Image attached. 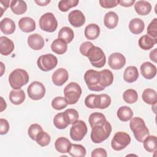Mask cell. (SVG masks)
Returning <instances> with one entry per match:
<instances>
[{"mask_svg": "<svg viewBox=\"0 0 157 157\" xmlns=\"http://www.w3.org/2000/svg\"><path fill=\"white\" fill-rule=\"evenodd\" d=\"M139 72L136 66H128L124 70L123 78L128 83H132L136 81L139 77Z\"/></svg>", "mask_w": 157, "mask_h": 157, "instance_id": "cb8c5ba5", "label": "cell"}, {"mask_svg": "<svg viewBox=\"0 0 157 157\" xmlns=\"http://www.w3.org/2000/svg\"><path fill=\"white\" fill-rule=\"evenodd\" d=\"M111 104L110 97L106 94H101L97 95L95 98L94 107L95 109H104L107 108Z\"/></svg>", "mask_w": 157, "mask_h": 157, "instance_id": "484cf974", "label": "cell"}, {"mask_svg": "<svg viewBox=\"0 0 157 157\" xmlns=\"http://www.w3.org/2000/svg\"><path fill=\"white\" fill-rule=\"evenodd\" d=\"M96 94H91L88 95L85 99V105L90 109H95L94 107V102Z\"/></svg>", "mask_w": 157, "mask_h": 157, "instance_id": "7dc6e473", "label": "cell"}, {"mask_svg": "<svg viewBox=\"0 0 157 157\" xmlns=\"http://www.w3.org/2000/svg\"><path fill=\"white\" fill-rule=\"evenodd\" d=\"M84 80L88 89L91 91H101L106 87L101 71L89 69L85 73Z\"/></svg>", "mask_w": 157, "mask_h": 157, "instance_id": "6da1fadb", "label": "cell"}, {"mask_svg": "<svg viewBox=\"0 0 157 157\" xmlns=\"http://www.w3.org/2000/svg\"><path fill=\"white\" fill-rule=\"evenodd\" d=\"M142 98L145 103L150 105H154L157 101L156 92L155 90L151 88L145 89L143 91Z\"/></svg>", "mask_w": 157, "mask_h": 157, "instance_id": "4dcf8cb0", "label": "cell"}, {"mask_svg": "<svg viewBox=\"0 0 157 157\" xmlns=\"http://www.w3.org/2000/svg\"><path fill=\"white\" fill-rule=\"evenodd\" d=\"M51 49L58 55H63L67 51V45L64 40L58 38L55 39L52 43Z\"/></svg>", "mask_w": 157, "mask_h": 157, "instance_id": "f1b7e54d", "label": "cell"}, {"mask_svg": "<svg viewBox=\"0 0 157 157\" xmlns=\"http://www.w3.org/2000/svg\"><path fill=\"white\" fill-rule=\"evenodd\" d=\"M123 100L128 104L135 103L138 99L137 91L133 89H128L123 94Z\"/></svg>", "mask_w": 157, "mask_h": 157, "instance_id": "74e56055", "label": "cell"}, {"mask_svg": "<svg viewBox=\"0 0 157 157\" xmlns=\"http://www.w3.org/2000/svg\"><path fill=\"white\" fill-rule=\"evenodd\" d=\"M100 6L105 9H110L116 7L118 4V0H100Z\"/></svg>", "mask_w": 157, "mask_h": 157, "instance_id": "f6af8a7d", "label": "cell"}, {"mask_svg": "<svg viewBox=\"0 0 157 157\" xmlns=\"http://www.w3.org/2000/svg\"><path fill=\"white\" fill-rule=\"evenodd\" d=\"M68 78V72L64 68H59L56 69L53 72L52 77L53 83L56 86L63 85L67 80Z\"/></svg>", "mask_w": 157, "mask_h": 157, "instance_id": "5bb4252c", "label": "cell"}, {"mask_svg": "<svg viewBox=\"0 0 157 157\" xmlns=\"http://www.w3.org/2000/svg\"><path fill=\"white\" fill-rule=\"evenodd\" d=\"M142 75L146 79L150 80L156 74V67L150 62H144L140 67Z\"/></svg>", "mask_w": 157, "mask_h": 157, "instance_id": "9a60e30c", "label": "cell"}, {"mask_svg": "<svg viewBox=\"0 0 157 157\" xmlns=\"http://www.w3.org/2000/svg\"><path fill=\"white\" fill-rule=\"evenodd\" d=\"M118 22V15L112 11H110L105 13L104 17V24L108 29L115 28Z\"/></svg>", "mask_w": 157, "mask_h": 157, "instance_id": "d4e9b609", "label": "cell"}, {"mask_svg": "<svg viewBox=\"0 0 157 157\" xmlns=\"http://www.w3.org/2000/svg\"><path fill=\"white\" fill-rule=\"evenodd\" d=\"M78 4V0H61L58 3V8L61 12H67Z\"/></svg>", "mask_w": 157, "mask_h": 157, "instance_id": "f35d334b", "label": "cell"}, {"mask_svg": "<svg viewBox=\"0 0 157 157\" xmlns=\"http://www.w3.org/2000/svg\"><path fill=\"white\" fill-rule=\"evenodd\" d=\"M145 24L142 20L135 18L132 19L129 23V29L134 34H139L144 31Z\"/></svg>", "mask_w": 157, "mask_h": 157, "instance_id": "4316f807", "label": "cell"}, {"mask_svg": "<svg viewBox=\"0 0 157 157\" xmlns=\"http://www.w3.org/2000/svg\"><path fill=\"white\" fill-rule=\"evenodd\" d=\"M9 98L11 103L14 105H20L25 99V93L21 89H13L9 93Z\"/></svg>", "mask_w": 157, "mask_h": 157, "instance_id": "d6986e66", "label": "cell"}, {"mask_svg": "<svg viewBox=\"0 0 157 157\" xmlns=\"http://www.w3.org/2000/svg\"><path fill=\"white\" fill-rule=\"evenodd\" d=\"M136 13L140 15H147L151 10V5L146 1H138L134 4Z\"/></svg>", "mask_w": 157, "mask_h": 157, "instance_id": "603a6c76", "label": "cell"}, {"mask_svg": "<svg viewBox=\"0 0 157 157\" xmlns=\"http://www.w3.org/2000/svg\"><path fill=\"white\" fill-rule=\"evenodd\" d=\"M42 131H43V129L40 125H39L37 123L32 124L29 127L28 130V136L32 140H36L37 135L39 134V132H40Z\"/></svg>", "mask_w": 157, "mask_h": 157, "instance_id": "ee69618b", "label": "cell"}, {"mask_svg": "<svg viewBox=\"0 0 157 157\" xmlns=\"http://www.w3.org/2000/svg\"><path fill=\"white\" fill-rule=\"evenodd\" d=\"M27 92L29 98L37 101L42 99L45 96V88L42 83L34 81L28 86Z\"/></svg>", "mask_w": 157, "mask_h": 157, "instance_id": "8fae6325", "label": "cell"}, {"mask_svg": "<svg viewBox=\"0 0 157 157\" xmlns=\"http://www.w3.org/2000/svg\"><path fill=\"white\" fill-rule=\"evenodd\" d=\"M84 33L87 39L94 40L98 38L100 34V28L96 24L91 23L85 27Z\"/></svg>", "mask_w": 157, "mask_h": 157, "instance_id": "7402d4cb", "label": "cell"}, {"mask_svg": "<svg viewBox=\"0 0 157 157\" xmlns=\"http://www.w3.org/2000/svg\"><path fill=\"white\" fill-rule=\"evenodd\" d=\"M9 3H10V1H1V2H0V4H1V10H2L1 17L2 15L3 12H4V11H6V9H7L8 8V7L9 6Z\"/></svg>", "mask_w": 157, "mask_h": 157, "instance_id": "816d5d0a", "label": "cell"}, {"mask_svg": "<svg viewBox=\"0 0 157 157\" xmlns=\"http://www.w3.org/2000/svg\"><path fill=\"white\" fill-rule=\"evenodd\" d=\"M53 124L55 126L59 129H64L67 128L68 124L66 122L63 112L57 113L53 118Z\"/></svg>", "mask_w": 157, "mask_h": 157, "instance_id": "b9f144b4", "label": "cell"}, {"mask_svg": "<svg viewBox=\"0 0 157 157\" xmlns=\"http://www.w3.org/2000/svg\"><path fill=\"white\" fill-rule=\"evenodd\" d=\"M85 148L80 144H72L69 154L73 157H83L86 155Z\"/></svg>", "mask_w": 157, "mask_h": 157, "instance_id": "d590c367", "label": "cell"}, {"mask_svg": "<svg viewBox=\"0 0 157 157\" xmlns=\"http://www.w3.org/2000/svg\"><path fill=\"white\" fill-rule=\"evenodd\" d=\"M138 43L139 47L142 49L144 50H148L152 48L157 42L148 35L145 34L140 37Z\"/></svg>", "mask_w": 157, "mask_h": 157, "instance_id": "f546056e", "label": "cell"}, {"mask_svg": "<svg viewBox=\"0 0 157 157\" xmlns=\"http://www.w3.org/2000/svg\"><path fill=\"white\" fill-rule=\"evenodd\" d=\"M0 134L1 135H4L7 133L9 129V124L7 120L4 118L0 119Z\"/></svg>", "mask_w": 157, "mask_h": 157, "instance_id": "c3c4849f", "label": "cell"}, {"mask_svg": "<svg viewBox=\"0 0 157 157\" xmlns=\"http://www.w3.org/2000/svg\"><path fill=\"white\" fill-rule=\"evenodd\" d=\"M10 7L12 12L16 15L23 14L27 10L26 3L22 0L12 1Z\"/></svg>", "mask_w": 157, "mask_h": 157, "instance_id": "83f0119b", "label": "cell"}, {"mask_svg": "<svg viewBox=\"0 0 157 157\" xmlns=\"http://www.w3.org/2000/svg\"><path fill=\"white\" fill-rule=\"evenodd\" d=\"M144 147L148 152H154L156 151L157 148V140L155 136H148L143 142Z\"/></svg>", "mask_w": 157, "mask_h": 157, "instance_id": "e575fe53", "label": "cell"}, {"mask_svg": "<svg viewBox=\"0 0 157 157\" xmlns=\"http://www.w3.org/2000/svg\"><path fill=\"white\" fill-rule=\"evenodd\" d=\"M68 20L72 26L79 28L85 24V17L80 10H74L69 13Z\"/></svg>", "mask_w": 157, "mask_h": 157, "instance_id": "4fadbf2b", "label": "cell"}, {"mask_svg": "<svg viewBox=\"0 0 157 157\" xmlns=\"http://www.w3.org/2000/svg\"><path fill=\"white\" fill-rule=\"evenodd\" d=\"M64 94L68 104H75L82 94L81 87L76 82H71L64 88Z\"/></svg>", "mask_w": 157, "mask_h": 157, "instance_id": "8992f818", "label": "cell"}, {"mask_svg": "<svg viewBox=\"0 0 157 157\" xmlns=\"http://www.w3.org/2000/svg\"><path fill=\"white\" fill-rule=\"evenodd\" d=\"M107 120L104 115L99 112H94L91 113L88 118V122L91 127L96 124L104 123Z\"/></svg>", "mask_w": 157, "mask_h": 157, "instance_id": "8d00e7d4", "label": "cell"}, {"mask_svg": "<svg viewBox=\"0 0 157 157\" xmlns=\"http://www.w3.org/2000/svg\"><path fill=\"white\" fill-rule=\"evenodd\" d=\"M58 37L64 40L66 44L70 43L74 39V34L72 29L69 27H63L59 31Z\"/></svg>", "mask_w": 157, "mask_h": 157, "instance_id": "1f68e13d", "label": "cell"}, {"mask_svg": "<svg viewBox=\"0 0 157 157\" xmlns=\"http://www.w3.org/2000/svg\"><path fill=\"white\" fill-rule=\"evenodd\" d=\"M119 4H120V6H123V7H131L132 6L134 2H135V0H121V1H118Z\"/></svg>", "mask_w": 157, "mask_h": 157, "instance_id": "f907efd6", "label": "cell"}, {"mask_svg": "<svg viewBox=\"0 0 157 157\" xmlns=\"http://www.w3.org/2000/svg\"><path fill=\"white\" fill-rule=\"evenodd\" d=\"M14 49V44L12 40L5 36L0 37V52L4 56L10 55Z\"/></svg>", "mask_w": 157, "mask_h": 157, "instance_id": "e0dca14e", "label": "cell"}, {"mask_svg": "<svg viewBox=\"0 0 157 157\" xmlns=\"http://www.w3.org/2000/svg\"><path fill=\"white\" fill-rule=\"evenodd\" d=\"M91 65L97 68L102 67L106 62L105 55L102 50L97 47L93 46L88 52L87 56Z\"/></svg>", "mask_w": 157, "mask_h": 157, "instance_id": "5b68a950", "label": "cell"}, {"mask_svg": "<svg viewBox=\"0 0 157 157\" xmlns=\"http://www.w3.org/2000/svg\"><path fill=\"white\" fill-rule=\"evenodd\" d=\"M91 156L92 157H98V156L107 157V154L105 149L102 148H98L93 150L91 153Z\"/></svg>", "mask_w": 157, "mask_h": 157, "instance_id": "681fc988", "label": "cell"}, {"mask_svg": "<svg viewBox=\"0 0 157 157\" xmlns=\"http://www.w3.org/2000/svg\"><path fill=\"white\" fill-rule=\"evenodd\" d=\"M156 54H157V48H155L150 52L149 55L150 59L154 63H156Z\"/></svg>", "mask_w": 157, "mask_h": 157, "instance_id": "f5cc1de1", "label": "cell"}, {"mask_svg": "<svg viewBox=\"0 0 157 157\" xmlns=\"http://www.w3.org/2000/svg\"><path fill=\"white\" fill-rule=\"evenodd\" d=\"M50 136L48 134L44 131H40L36 136V141L41 147H45L48 145L50 142Z\"/></svg>", "mask_w": 157, "mask_h": 157, "instance_id": "ab89813d", "label": "cell"}, {"mask_svg": "<svg viewBox=\"0 0 157 157\" xmlns=\"http://www.w3.org/2000/svg\"><path fill=\"white\" fill-rule=\"evenodd\" d=\"M87 126L82 120H77L71 128L70 137L75 141L82 140L87 133Z\"/></svg>", "mask_w": 157, "mask_h": 157, "instance_id": "30bf717a", "label": "cell"}, {"mask_svg": "<svg viewBox=\"0 0 157 157\" xmlns=\"http://www.w3.org/2000/svg\"><path fill=\"white\" fill-rule=\"evenodd\" d=\"M72 144L66 137H61L58 138L55 142V147L56 150L61 153H68L71 148Z\"/></svg>", "mask_w": 157, "mask_h": 157, "instance_id": "ffe728a7", "label": "cell"}, {"mask_svg": "<svg viewBox=\"0 0 157 157\" xmlns=\"http://www.w3.org/2000/svg\"><path fill=\"white\" fill-rule=\"evenodd\" d=\"M131 142L130 136L124 132H117L115 134L112 141V148L116 151H120L126 148Z\"/></svg>", "mask_w": 157, "mask_h": 157, "instance_id": "9c48e42d", "label": "cell"}, {"mask_svg": "<svg viewBox=\"0 0 157 157\" xmlns=\"http://www.w3.org/2000/svg\"><path fill=\"white\" fill-rule=\"evenodd\" d=\"M0 29L5 34H11L15 30V22L9 18H4L0 22Z\"/></svg>", "mask_w": 157, "mask_h": 157, "instance_id": "44dd1931", "label": "cell"}, {"mask_svg": "<svg viewBox=\"0 0 157 157\" xmlns=\"http://www.w3.org/2000/svg\"><path fill=\"white\" fill-rule=\"evenodd\" d=\"M147 35L157 42V19L154 18L147 26Z\"/></svg>", "mask_w": 157, "mask_h": 157, "instance_id": "7bdbcfd3", "label": "cell"}, {"mask_svg": "<svg viewBox=\"0 0 157 157\" xmlns=\"http://www.w3.org/2000/svg\"><path fill=\"white\" fill-rule=\"evenodd\" d=\"M94 45L90 42H85L81 44L80 46V52L81 54L85 56H87V54L90 49L93 47Z\"/></svg>", "mask_w": 157, "mask_h": 157, "instance_id": "bcb514c9", "label": "cell"}, {"mask_svg": "<svg viewBox=\"0 0 157 157\" xmlns=\"http://www.w3.org/2000/svg\"><path fill=\"white\" fill-rule=\"evenodd\" d=\"M112 132L110 123L106 121L104 123L94 125L91 127V139L95 144H99L106 140Z\"/></svg>", "mask_w": 157, "mask_h": 157, "instance_id": "7a4b0ae2", "label": "cell"}, {"mask_svg": "<svg viewBox=\"0 0 157 157\" xmlns=\"http://www.w3.org/2000/svg\"><path fill=\"white\" fill-rule=\"evenodd\" d=\"M68 102L65 98L61 96H58L55 98L52 101V107L57 110H61L67 107Z\"/></svg>", "mask_w": 157, "mask_h": 157, "instance_id": "60d3db41", "label": "cell"}, {"mask_svg": "<svg viewBox=\"0 0 157 157\" xmlns=\"http://www.w3.org/2000/svg\"><path fill=\"white\" fill-rule=\"evenodd\" d=\"M129 127L136 139L139 142H143L150 136L149 130L146 126L145 121L140 117H134L131 119Z\"/></svg>", "mask_w": 157, "mask_h": 157, "instance_id": "3957f363", "label": "cell"}, {"mask_svg": "<svg viewBox=\"0 0 157 157\" xmlns=\"http://www.w3.org/2000/svg\"><path fill=\"white\" fill-rule=\"evenodd\" d=\"M39 24L42 30L48 33L54 32L58 26L57 20L51 12H47L42 15L39 19Z\"/></svg>", "mask_w": 157, "mask_h": 157, "instance_id": "52a82bcc", "label": "cell"}, {"mask_svg": "<svg viewBox=\"0 0 157 157\" xmlns=\"http://www.w3.org/2000/svg\"><path fill=\"white\" fill-rule=\"evenodd\" d=\"M28 81L29 75L25 70L22 69L13 70L9 76V82L13 89H20L28 83Z\"/></svg>", "mask_w": 157, "mask_h": 157, "instance_id": "277c9868", "label": "cell"}, {"mask_svg": "<svg viewBox=\"0 0 157 157\" xmlns=\"http://www.w3.org/2000/svg\"><path fill=\"white\" fill-rule=\"evenodd\" d=\"M57 64V58L50 53L40 56L37 61L38 67L45 72L52 70L56 66Z\"/></svg>", "mask_w": 157, "mask_h": 157, "instance_id": "ba28073f", "label": "cell"}, {"mask_svg": "<svg viewBox=\"0 0 157 157\" xmlns=\"http://www.w3.org/2000/svg\"><path fill=\"white\" fill-rule=\"evenodd\" d=\"M126 63V58L120 53H113L111 54L108 59L109 66L114 70L121 69Z\"/></svg>", "mask_w": 157, "mask_h": 157, "instance_id": "7c38bea8", "label": "cell"}, {"mask_svg": "<svg viewBox=\"0 0 157 157\" xmlns=\"http://www.w3.org/2000/svg\"><path fill=\"white\" fill-rule=\"evenodd\" d=\"M1 112H2L4 110V106L3 105L6 107H7V104H6V101H4L3 99V98L2 97H1Z\"/></svg>", "mask_w": 157, "mask_h": 157, "instance_id": "11a10c76", "label": "cell"}, {"mask_svg": "<svg viewBox=\"0 0 157 157\" xmlns=\"http://www.w3.org/2000/svg\"><path fill=\"white\" fill-rule=\"evenodd\" d=\"M117 115L121 121H128L132 118L133 112L130 107L128 106H122L118 109Z\"/></svg>", "mask_w": 157, "mask_h": 157, "instance_id": "d6a6232c", "label": "cell"}, {"mask_svg": "<svg viewBox=\"0 0 157 157\" xmlns=\"http://www.w3.org/2000/svg\"><path fill=\"white\" fill-rule=\"evenodd\" d=\"M28 44L34 50L42 49L45 44L44 38L39 34H31L28 37Z\"/></svg>", "mask_w": 157, "mask_h": 157, "instance_id": "2e32d148", "label": "cell"}, {"mask_svg": "<svg viewBox=\"0 0 157 157\" xmlns=\"http://www.w3.org/2000/svg\"><path fill=\"white\" fill-rule=\"evenodd\" d=\"M63 115L66 122L69 124H72L78 120V113L74 109H66L63 112Z\"/></svg>", "mask_w": 157, "mask_h": 157, "instance_id": "836d02e7", "label": "cell"}, {"mask_svg": "<svg viewBox=\"0 0 157 157\" xmlns=\"http://www.w3.org/2000/svg\"><path fill=\"white\" fill-rule=\"evenodd\" d=\"M34 2L39 6H47L48 4H49L50 2V0H43V1H34Z\"/></svg>", "mask_w": 157, "mask_h": 157, "instance_id": "db71d44e", "label": "cell"}, {"mask_svg": "<svg viewBox=\"0 0 157 157\" xmlns=\"http://www.w3.org/2000/svg\"><path fill=\"white\" fill-rule=\"evenodd\" d=\"M18 26L20 29L25 33H30L35 30L36 23L34 20L28 17L21 18L18 21Z\"/></svg>", "mask_w": 157, "mask_h": 157, "instance_id": "ac0fdd59", "label": "cell"}]
</instances>
